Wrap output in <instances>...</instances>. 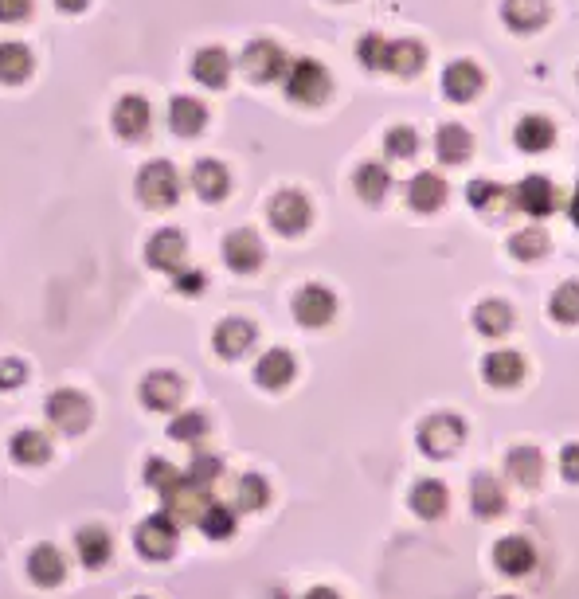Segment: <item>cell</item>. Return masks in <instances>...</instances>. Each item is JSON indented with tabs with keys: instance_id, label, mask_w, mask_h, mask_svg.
<instances>
[{
	"instance_id": "9",
	"label": "cell",
	"mask_w": 579,
	"mask_h": 599,
	"mask_svg": "<svg viewBox=\"0 0 579 599\" xmlns=\"http://www.w3.org/2000/svg\"><path fill=\"white\" fill-rule=\"evenodd\" d=\"M137 549H141L145 560H169L177 553V525H173V517L169 513L145 517L141 529H137Z\"/></svg>"
},
{
	"instance_id": "28",
	"label": "cell",
	"mask_w": 579,
	"mask_h": 599,
	"mask_svg": "<svg viewBox=\"0 0 579 599\" xmlns=\"http://www.w3.org/2000/svg\"><path fill=\"white\" fill-rule=\"evenodd\" d=\"M517 149H525V153H540V149H548L552 141H556V130H552V122L548 118H525L521 126H517Z\"/></svg>"
},
{
	"instance_id": "29",
	"label": "cell",
	"mask_w": 579,
	"mask_h": 599,
	"mask_svg": "<svg viewBox=\"0 0 579 599\" xmlns=\"http://www.w3.org/2000/svg\"><path fill=\"white\" fill-rule=\"evenodd\" d=\"M75 549H79V556H83V564L102 568V564L110 560V537H106L102 529H83V533L75 537Z\"/></svg>"
},
{
	"instance_id": "11",
	"label": "cell",
	"mask_w": 579,
	"mask_h": 599,
	"mask_svg": "<svg viewBox=\"0 0 579 599\" xmlns=\"http://www.w3.org/2000/svg\"><path fill=\"white\" fill-rule=\"evenodd\" d=\"M333 314H337V298H333V290H329V286L310 282V286H302V290L294 294V318L306 325V329L329 325L333 322Z\"/></svg>"
},
{
	"instance_id": "4",
	"label": "cell",
	"mask_w": 579,
	"mask_h": 599,
	"mask_svg": "<svg viewBox=\"0 0 579 599\" xmlns=\"http://www.w3.org/2000/svg\"><path fill=\"white\" fill-rule=\"evenodd\" d=\"M286 51L274 44V40H251L239 55V67L247 71L251 83H278L286 75Z\"/></svg>"
},
{
	"instance_id": "2",
	"label": "cell",
	"mask_w": 579,
	"mask_h": 599,
	"mask_svg": "<svg viewBox=\"0 0 579 599\" xmlns=\"http://www.w3.org/2000/svg\"><path fill=\"white\" fill-rule=\"evenodd\" d=\"M134 188H137V200H141L145 208H153V212L173 208L180 200L177 165H173V161H149V165H141Z\"/></svg>"
},
{
	"instance_id": "42",
	"label": "cell",
	"mask_w": 579,
	"mask_h": 599,
	"mask_svg": "<svg viewBox=\"0 0 579 599\" xmlns=\"http://www.w3.org/2000/svg\"><path fill=\"white\" fill-rule=\"evenodd\" d=\"M204 286H208V275H204V271H184V267H180L177 275H173V290H177V294H192V298H196Z\"/></svg>"
},
{
	"instance_id": "23",
	"label": "cell",
	"mask_w": 579,
	"mask_h": 599,
	"mask_svg": "<svg viewBox=\"0 0 579 599\" xmlns=\"http://www.w3.org/2000/svg\"><path fill=\"white\" fill-rule=\"evenodd\" d=\"M63 572H67V564H63L59 549H51V545L32 549V556H28V576H32L40 588H55V584H63Z\"/></svg>"
},
{
	"instance_id": "12",
	"label": "cell",
	"mask_w": 579,
	"mask_h": 599,
	"mask_svg": "<svg viewBox=\"0 0 579 599\" xmlns=\"http://www.w3.org/2000/svg\"><path fill=\"white\" fill-rule=\"evenodd\" d=\"M192 75H196L200 87L220 91V87H227V79H231V55L223 47H200L192 55Z\"/></svg>"
},
{
	"instance_id": "35",
	"label": "cell",
	"mask_w": 579,
	"mask_h": 599,
	"mask_svg": "<svg viewBox=\"0 0 579 599\" xmlns=\"http://www.w3.org/2000/svg\"><path fill=\"white\" fill-rule=\"evenodd\" d=\"M384 149H388V157L407 161V157H415V149H419V134H415L411 126H392L388 138H384Z\"/></svg>"
},
{
	"instance_id": "25",
	"label": "cell",
	"mask_w": 579,
	"mask_h": 599,
	"mask_svg": "<svg viewBox=\"0 0 579 599\" xmlns=\"http://www.w3.org/2000/svg\"><path fill=\"white\" fill-rule=\"evenodd\" d=\"M517 204L529 212V216H548L556 208V188L548 185L544 177H525L517 185Z\"/></svg>"
},
{
	"instance_id": "5",
	"label": "cell",
	"mask_w": 579,
	"mask_h": 599,
	"mask_svg": "<svg viewBox=\"0 0 579 599\" xmlns=\"http://www.w3.org/2000/svg\"><path fill=\"white\" fill-rule=\"evenodd\" d=\"M267 216H270V228L278 231V235H302V231L310 228L313 208H310V200H306L302 192H294V188H282V192L270 200Z\"/></svg>"
},
{
	"instance_id": "26",
	"label": "cell",
	"mask_w": 579,
	"mask_h": 599,
	"mask_svg": "<svg viewBox=\"0 0 579 599\" xmlns=\"http://www.w3.org/2000/svg\"><path fill=\"white\" fill-rule=\"evenodd\" d=\"M505 20L517 32H533L548 20V4L544 0H505Z\"/></svg>"
},
{
	"instance_id": "43",
	"label": "cell",
	"mask_w": 579,
	"mask_h": 599,
	"mask_svg": "<svg viewBox=\"0 0 579 599\" xmlns=\"http://www.w3.org/2000/svg\"><path fill=\"white\" fill-rule=\"evenodd\" d=\"M24 380H28V365H24V361H16V357H12V361H0V388H4V392L20 388Z\"/></svg>"
},
{
	"instance_id": "8",
	"label": "cell",
	"mask_w": 579,
	"mask_h": 599,
	"mask_svg": "<svg viewBox=\"0 0 579 599\" xmlns=\"http://www.w3.org/2000/svg\"><path fill=\"white\" fill-rule=\"evenodd\" d=\"M137 396H141V404H145L149 412H177L180 400H184V380H180L177 372L157 369L141 380Z\"/></svg>"
},
{
	"instance_id": "34",
	"label": "cell",
	"mask_w": 579,
	"mask_h": 599,
	"mask_svg": "<svg viewBox=\"0 0 579 599\" xmlns=\"http://www.w3.org/2000/svg\"><path fill=\"white\" fill-rule=\"evenodd\" d=\"M474 322H478L482 333L497 337V333H505V329H509V306H505V302H493L490 298V302H482V306H478Z\"/></svg>"
},
{
	"instance_id": "1",
	"label": "cell",
	"mask_w": 579,
	"mask_h": 599,
	"mask_svg": "<svg viewBox=\"0 0 579 599\" xmlns=\"http://www.w3.org/2000/svg\"><path fill=\"white\" fill-rule=\"evenodd\" d=\"M282 91L298 106H321L333 91V79L317 59H290L282 75Z\"/></svg>"
},
{
	"instance_id": "49",
	"label": "cell",
	"mask_w": 579,
	"mask_h": 599,
	"mask_svg": "<svg viewBox=\"0 0 579 599\" xmlns=\"http://www.w3.org/2000/svg\"><path fill=\"white\" fill-rule=\"evenodd\" d=\"M310 599H337V596H333V592H313Z\"/></svg>"
},
{
	"instance_id": "41",
	"label": "cell",
	"mask_w": 579,
	"mask_h": 599,
	"mask_svg": "<svg viewBox=\"0 0 579 599\" xmlns=\"http://www.w3.org/2000/svg\"><path fill=\"white\" fill-rule=\"evenodd\" d=\"M443 486H435V482H423V486H415V494H411V502L415 509L423 513V517H435L439 509H443Z\"/></svg>"
},
{
	"instance_id": "44",
	"label": "cell",
	"mask_w": 579,
	"mask_h": 599,
	"mask_svg": "<svg viewBox=\"0 0 579 599\" xmlns=\"http://www.w3.org/2000/svg\"><path fill=\"white\" fill-rule=\"evenodd\" d=\"M466 200H470L474 208H490L493 200H501V188L490 185V181H474V185L466 188Z\"/></svg>"
},
{
	"instance_id": "13",
	"label": "cell",
	"mask_w": 579,
	"mask_h": 599,
	"mask_svg": "<svg viewBox=\"0 0 579 599\" xmlns=\"http://www.w3.org/2000/svg\"><path fill=\"white\" fill-rule=\"evenodd\" d=\"M192 188H196V196L200 200H208V204H220L223 196H227V188H231V173L223 169L216 157H200L196 165H192Z\"/></svg>"
},
{
	"instance_id": "6",
	"label": "cell",
	"mask_w": 579,
	"mask_h": 599,
	"mask_svg": "<svg viewBox=\"0 0 579 599\" xmlns=\"http://www.w3.org/2000/svg\"><path fill=\"white\" fill-rule=\"evenodd\" d=\"M263 255H267V247H263V239L251 228H235L223 239V263L235 275H255L263 267Z\"/></svg>"
},
{
	"instance_id": "48",
	"label": "cell",
	"mask_w": 579,
	"mask_h": 599,
	"mask_svg": "<svg viewBox=\"0 0 579 599\" xmlns=\"http://www.w3.org/2000/svg\"><path fill=\"white\" fill-rule=\"evenodd\" d=\"M572 220L579 224V192H576V200H572Z\"/></svg>"
},
{
	"instance_id": "18",
	"label": "cell",
	"mask_w": 579,
	"mask_h": 599,
	"mask_svg": "<svg viewBox=\"0 0 579 599\" xmlns=\"http://www.w3.org/2000/svg\"><path fill=\"white\" fill-rule=\"evenodd\" d=\"M486 87V75L474 67V63H450L446 67V75H443V91L446 98H454V102H470L474 94Z\"/></svg>"
},
{
	"instance_id": "20",
	"label": "cell",
	"mask_w": 579,
	"mask_h": 599,
	"mask_svg": "<svg viewBox=\"0 0 579 599\" xmlns=\"http://www.w3.org/2000/svg\"><path fill=\"white\" fill-rule=\"evenodd\" d=\"M255 380L270 388V392H278V388H286L290 380H294V357L286 353V349H267L263 357H259V365H255Z\"/></svg>"
},
{
	"instance_id": "30",
	"label": "cell",
	"mask_w": 579,
	"mask_h": 599,
	"mask_svg": "<svg viewBox=\"0 0 579 599\" xmlns=\"http://www.w3.org/2000/svg\"><path fill=\"white\" fill-rule=\"evenodd\" d=\"M486 376H490V384H517L525 376V365H521L517 353H490Z\"/></svg>"
},
{
	"instance_id": "50",
	"label": "cell",
	"mask_w": 579,
	"mask_h": 599,
	"mask_svg": "<svg viewBox=\"0 0 579 599\" xmlns=\"http://www.w3.org/2000/svg\"><path fill=\"white\" fill-rule=\"evenodd\" d=\"M137 599H145V596H137Z\"/></svg>"
},
{
	"instance_id": "33",
	"label": "cell",
	"mask_w": 579,
	"mask_h": 599,
	"mask_svg": "<svg viewBox=\"0 0 579 599\" xmlns=\"http://www.w3.org/2000/svg\"><path fill=\"white\" fill-rule=\"evenodd\" d=\"M509 251H513L517 259H540V255L548 251V235H544L540 228L517 231V235L509 239Z\"/></svg>"
},
{
	"instance_id": "32",
	"label": "cell",
	"mask_w": 579,
	"mask_h": 599,
	"mask_svg": "<svg viewBox=\"0 0 579 599\" xmlns=\"http://www.w3.org/2000/svg\"><path fill=\"white\" fill-rule=\"evenodd\" d=\"M357 59L364 63V67H368V71H384V67H388V40H384L380 32H368V36H360Z\"/></svg>"
},
{
	"instance_id": "45",
	"label": "cell",
	"mask_w": 579,
	"mask_h": 599,
	"mask_svg": "<svg viewBox=\"0 0 579 599\" xmlns=\"http://www.w3.org/2000/svg\"><path fill=\"white\" fill-rule=\"evenodd\" d=\"M32 16V0H0V24H24Z\"/></svg>"
},
{
	"instance_id": "17",
	"label": "cell",
	"mask_w": 579,
	"mask_h": 599,
	"mask_svg": "<svg viewBox=\"0 0 579 599\" xmlns=\"http://www.w3.org/2000/svg\"><path fill=\"white\" fill-rule=\"evenodd\" d=\"M32 67H36V59H32V51L24 44H16V40H4V44H0V83H4V87L28 83V79H32Z\"/></svg>"
},
{
	"instance_id": "31",
	"label": "cell",
	"mask_w": 579,
	"mask_h": 599,
	"mask_svg": "<svg viewBox=\"0 0 579 599\" xmlns=\"http://www.w3.org/2000/svg\"><path fill=\"white\" fill-rule=\"evenodd\" d=\"M204 435H208V419L200 412H180L169 423V439H177V443H200Z\"/></svg>"
},
{
	"instance_id": "19",
	"label": "cell",
	"mask_w": 579,
	"mask_h": 599,
	"mask_svg": "<svg viewBox=\"0 0 579 599\" xmlns=\"http://www.w3.org/2000/svg\"><path fill=\"white\" fill-rule=\"evenodd\" d=\"M423 63H427V47L419 40H388V67L384 71H392L400 79H411V75L423 71Z\"/></svg>"
},
{
	"instance_id": "22",
	"label": "cell",
	"mask_w": 579,
	"mask_h": 599,
	"mask_svg": "<svg viewBox=\"0 0 579 599\" xmlns=\"http://www.w3.org/2000/svg\"><path fill=\"white\" fill-rule=\"evenodd\" d=\"M443 200H446V181L439 173H419L407 185V204L415 212H435V208H443Z\"/></svg>"
},
{
	"instance_id": "16",
	"label": "cell",
	"mask_w": 579,
	"mask_h": 599,
	"mask_svg": "<svg viewBox=\"0 0 579 599\" xmlns=\"http://www.w3.org/2000/svg\"><path fill=\"white\" fill-rule=\"evenodd\" d=\"M458 439H462V423H458L454 415H435V419H427L423 431H419V443H423L427 455H446V451H454Z\"/></svg>"
},
{
	"instance_id": "36",
	"label": "cell",
	"mask_w": 579,
	"mask_h": 599,
	"mask_svg": "<svg viewBox=\"0 0 579 599\" xmlns=\"http://www.w3.org/2000/svg\"><path fill=\"white\" fill-rule=\"evenodd\" d=\"M552 314L560 322H579V282H564L556 294H552Z\"/></svg>"
},
{
	"instance_id": "21",
	"label": "cell",
	"mask_w": 579,
	"mask_h": 599,
	"mask_svg": "<svg viewBox=\"0 0 579 599\" xmlns=\"http://www.w3.org/2000/svg\"><path fill=\"white\" fill-rule=\"evenodd\" d=\"M353 188L360 192V200L380 204V200L388 196V188H392V173H388V165H380V161H364V165H357V173H353Z\"/></svg>"
},
{
	"instance_id": "7",
	"label": "cell",
	"mask_w": 579,
	"mask_h": 599,
	"mask_svg": "<svg viewBox=\"0 0 579 599\" xmlns=\"http://www.w3.org/2000/svg\"><path fill=\"white\" fill-rule=\"evenodd\" d=\"M184 255H188V243L177 228H161L145 239V263L161 275H177L184 267Z\"/></svg>"
},
{
	"instance_id": "38",
	"label": "cell",
	"mask_w": 579,
	"mask_h": 599,
	"mask_svg": "<svg viewBox=\"0 0 579 599\" xmlns=\"http://www.w3.org/2000/svg\"><path fill=\"white\" fill-rule=\"evenodd\" d=\"M200 529L208 537H231V509H223L220 502H208L200 513Z\"/></svg>"
},
{
	"instance_id": "40",
	"label": "cell",
	"mask_w": 579,
	"mask_h": 599,
	"mask_svg": "<svg viewBox=\"0 0 579 599\" xmlns=\"http://www.w3.org/2000/svg\"><path fill=\"white\" fill-rule=\"evenodd\" d=\"M220 474H223V462L216 459V455H196V462L188 466V474H184V478H188L192 486H200V490H204V486H208V482H216Z\"/></svg>"
},
{
	"instance_id": "15",
	"label": "cell",
	"mask_w": 579,
	"mask_h": 599,
	"mask_svg": "<svg viewBox=\"0 0 579 599\" xmlns=\"http://www.w3.org/2000/svg\"><path fill=\"white\" fill-rule=\"evenodd\" d=\"M212 345H216V353H220V357L235 361V357H243V353L255 345V325L247 322V318H227V322L216 325Z\"/></svg>"
},
{
	"instance_id": "3",
	"label": "cell",
	"mask_w": 579,
	"mask_h": 599,
	"mask_svg": "<svg viewBox=\"0 0 579 599\" xmlns=\"http://www.w3.org/2000/svg\"><path fill=\"white\" fill-rule=\"evenodd\" d=\"M47 412V423L55 427V431H63V435H83L90 427V400L83 392H75V388H59V392H51L44 404Z\"/></svg>"
},
{
	"instance_id": "10",
	"label": "cell",
	"mask_w": 579,
	"mask_h": 599,
	"mask_svg": "<svg viewBox=\"0 0 579 599\" xmlns=\"http://www.w3.org/2000/svg\"><path fill=\"white\" fill-rule=\"evenodd\" d=\"M110 126L122 141H141L153 126V110L141 94H122L114 102V114H110Z\"/></svg>"
},
{
	"instance_id": "47",
	"label": "cell",
	"mask_w": 579,
	"mask_h": 599,
	"mask_svg": "<svg viewBox=\"0 0 579 599\" xmlns=\"http://www.w3.org/2000/svg\"><path fill=\"white\" fill-rule=\"evenodd\" d=\"M568 462H572V474L579 478V451H572V455H568Z\"/></svg>"
},
{
	"instance_id": "27",
	"label": "cell",
	"mask_w": 579,
	"mask_h": 599,
	"mask_svg": "<svg viewBox=\"0 0 579 599\" xmlns=\"http://www.w3.org/2000/svg\"><path fill=\"white\" fill-rule=\"evenodd\" d=\"M435 149H439V157H443L446 165H458V161H466V157H470L474 141H470V134H466L462 126H439V134H435Z\"/></svg>"
},
{
	"instance_id": "37",
	"label": "cell",
	"mask_w": 579,
	"mask_h": 599,
	"mask_svg": "<svg viewBox=\"0 0 579 599\" xmlns=\"http://www.w3.org/2000/svg\"><path fill=\"white\" fill-rule=\"evenodd\" d=\"M235 502L243 509L267 506V482H263L259 474H243V478H239V490H235Z\"/></svg>"
},
{
	"instance_id": "14",
	"label": "cell",
	"mask_w": 579,
	"mask_h": 599,
	"mask_svg": "<svg viewBox=\"0 0 579 599\" xmlns=\"http://www.w3.org/2000/svg\"><path fill=\"white\" fill-rule=\"evenodd\" d=\"M169 126L177 138H196L204 126H208V106L192 94H177L169 98Z\"/></svg>"
},
{
	"instance_id": "39",
	"label": "cell",
	"mask_w": 579,
	"mask_h": 599,
	"mask_svg": "<svg viewBox=\"0 0 579 599\" xmlns=\"http://www.w3.org/2000/svg\"><path fill=\"white\" fill-rule=\"evenodd\" d=\"M180 478H184V474H180V470H173V466H169L165 459H149V462H145V482H149V486H157L161 494H169Z\"/></svg>"
},
{
	"instance_id": "24",
	"label": "cell",
	"mask_w": 579,
	"mask_h": 599,
	"mask_svg": "<svg viewBox=\"0 0 579 599\" xmlns=\"http://www.w3.org/2000/svg\"><path fill=\"white\" fill-rule=\"evenodd\" d=\"M12 459L20 466H44L51 459V443H47L44 431H32V427L16 431L12 435Z\"/></svg>"
},
{
	"instance_id": "46",
	"label": "cell",
	"mask_w": 579,
	"mask_h": 599,
	"mask_svg": "<svg viewBox=\"0 0 579 599\" xmlns=\"http://www.w3.org/2000/svg\"><path fill=\"white\" fill-rule=\"evenodd\" d=\"M90 0H55V8L59 12H71V16H79V12H87Z\"/></svg>"
}]
</instances>
